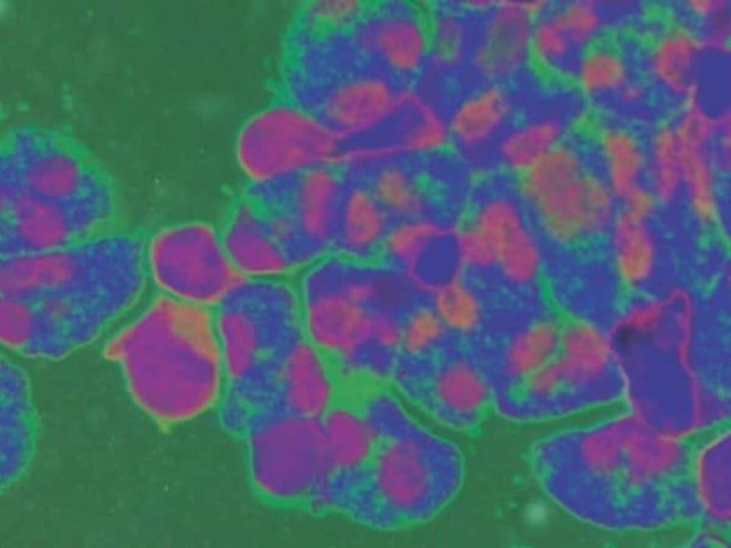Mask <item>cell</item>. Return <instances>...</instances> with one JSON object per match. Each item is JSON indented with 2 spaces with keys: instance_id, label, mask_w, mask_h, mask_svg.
<instances>
[{
  "instance_id": "1",
  "label": "cell",
  "mask_w": 731,
  "mask_h": 548,
  "mask_svg": "<svg viewBox=\"0 0 731 548\" xmlns=\"http://www.w3.org/2000/svg\"><path fill=\"white\" fill-rule=\"evenodd\" d=\"M146 241L106 230L60 248L3 256L1 297L21 305L43 340L77 350L141 299L149 280Z\"/></svg>"
},
{
  "instance_id": "2",
  "label": "cell",
  "mask_w": 731,
  "mask_h": 548,
  "mask_svg": "<svg viewBox=\"0 0 731 548\" xmlns=\"http://www.w3.org/2000/svg\"><path fill=\"white\" fill-rule=\"evenodd\" d=\"M359 402L373 428L375 443L339 514L383 532L433 519L463 486L460 450L418 422L386 385L367 387Z\"/></svg>"
},
{
  "instance_id": "3",
  "label": "cell",
  "mask_w": 731,
  "mask_h": 548,
  "mask_svg": "<svg viewBox=\"0 0 731 548\" xmlns=\"http://www.w3.org/2000/svg\"><path fill=\"white\" fill-rule=\"evenodd\" d=\"M134 400L167 425L217 407L226 376L211 310L156 293L106 340Z\"/></svg>"
},
{
  "instance_id": "4",
  "label": "cell",
  "mask_w": 731,
  "mask_h": 548,
  "mask_svg": "<svg viewBox=\"0 0 731 548\" xmlns=\"http://www.w3.org/2000/svg\"><path fill=\"white\" fill-rule=\"evenodd\" d=\"M1 214L59 238L106 230L116 210L112 188L93 157L62 131L23 125L1 143Z\"/></svg>"
},
{
  "instance_id": "5",
  "label": "cell",
  "mask_w": 731,
  "mask_h": 548,
  "mask_svg": "<svg viewBox=\"0 0 731 548\" xmlns=\"http://www.w3.org/2000/svg\"><path fill=\"white\" fill-rule=\"evenodd\" d=\"M211 310L228 380L283 355L303 338L289 277H241Z\"/></svg>"
},
{
  "instance_id": "6",
  "label": "cell",
  "mask_w": 731,
  "mask_h": 548,
  "mask_svg": "<svg viewBox=\"0 0 731 548\" xmlns=\"http://www.w3.org/2000/svg\"><path fill=\"white\" fill-rule=\"evenodd\" d=\"M247 428L248 469L258 491L314 514L331 474L322 417L273 411Z\"/></svg>"
},
{
  "instance_id": "7",
  "label": "cell",
  "mask_w": 731,
  "mask_h": 548,
  "mask_svg": "<svg viewBox=\"0 0 731 548\" xmlns=\"http://www.w3.org/2000/svg\"><path fill=\"white\" fill-rule=\"evenodd\" d=\"M343 145L316 112L285 99L244 121L236 138L235 155L247 180L256 181L336 166Z\"/></svg>"
},
{
  "instance_id": "8",
  "label": "cell",
  "mask_w": 731,
  "mask_h": 548,
  "mask_svg": "<svg viewBox=\"0 0 731 548\" xmlns=\"http://www.w3.org/2000/svg\"><path fill=\"white\" fill-rule=\"evenodd\" d=\"M146 263L156 293L208 309L243 277L226 253L218 226L200 220L155 230L146 238Z\"/></svg>"
},
{
  "instance_id": "9",
  "label": "cell",
  "mask_w": 731,
  "mask_h": 548,
  "mask_svg": "<svg viewBox=\"0 0 731 548\" xmlns=\"http://www.w3.org/2000/svg\"><path fill=\"white\" fill-rule=\"evenodd\" d=\"M517 196L543 240L560 247L605 238L619 213L618 197L590 168L525 187Z\"/></svg>"
},
{
  "instance_id": "10",
  "label": "cell",
  "mask_w": 731,
  "mask_h": 548,
  "mask_svg": "<svg viewBox=\"0 0 731 548\" xmlns=\"http://www.w3.org/2000/svg\"><path fill=\"white\" fill-rule=\"evenodd\" d=\"M297 288L303 337L339 370L375 345V311L351 295L340 273L329 265H314L298 275Z\"/></svg>"
},
{
  "instance_id": "11",
  "label": "cell",
  "mask_w": 731,
  "mask_h": 548,
  "mask_svg": "<svg viewBox=\"0 0 731 548\" xmlns=\"http://www.w3.org/2000/svg\"><path fill=\"white\" fill-rule=\"evenodd\" d=\"M393 386L435 421L463 433L477 432L493 407L490 378L463 358L436 353L406 367Z\"/></svg>"
},
{
  "instance_id": "12",
  "label": "cell",
  "mask_w": 731,
  "mask_h": 548,
  "mask_svg": "<svg viewBox=\"0 0 731 548\" xmlns=\"http://www.w3.org/2000/svg\"><path fill=\"white\" fill-rule=\"evenodd\" d=\"M343 186L341 171L333 165H323L259 181L252 196L266 215L291 220L321 258L331 253Z\"/></svg>"
},
{
  "instance_id": "13",
  "label": "cell",
  "mask_w": 731,
  "mask_h": 548,
  "mask_svg": "<svg viewBox=\"0 0 731 548\" xmlns=\"http://www.w3.org/2000/svg\"><path fill=\"white\" fill-rule=\"evenodd\" d=\"M484 235L495 256V268L508 284L528 288L544 265L543 238L515 191L480 195L465 216Z\"/></svg>"
},
{
  "instance_id": "14",
  "label": "cell",
  "mask_w": 731,
  "mask_h": 548,
  "mask_svg": "<svg viewBox=\"0 0 731 548\" xmlns=\"http://www.w3.org/2000/svg\"><path fill=\"white\" fill-rule=\"evenodd\" d=\"M350 33L355 50L390 76L410 78L428 65V14L418 5L395 1L368 7Z\"/></svg>"
},
{
  "instance_id": "15",
  "label": "cell",
  "mask_w": 731,
  "mask_h": 548,
  "mask_svg": "<svg viewBox=\"0 0 731 548\" xmlns=\"http://www.w3.org/2000/svg\"><path fill=\"white\" fill-rule=\"evenodd\" d=\"M404 89L380 69L347 73L328 85L313 111L344 143L358 140L390 123Z\"/></svg>"
},
{
  "instance_id": "16",
  "label": "cell",
  "mask_w": 731,
  "mask_h": 548,
  "mask_svg": "<svg viewBox=\"0 0 731 548\" xmlns=\"http://www.w3.org/2000/svg\"><path fill=\"white\" fill-rule=\"evenodd\" d=\"M545 0L496 1L475 25L468 62L483 82H501L515 76L530 61V44L536 18L551 6Z\"/></svg>"
},
{
  "instance_id": "17",
  "label": "cell",
  "mask_w": 731,
  "mask_h": 548,
  "mask_svg": "<svg viewBox=\"0 0 731 548\" xmlns=\"http://www.w3.org/2000/svg\"><path fill=\"white\" fill-rule=\"evenodd\" d=\"M354 390L343 388L322 417L331 464V475L319 499L325 510L331 509L347 494L374 446L373 428Z\"/></svg>"
},
{
  "instance_id": "18",
  "label": "cell",
  "mask_w": 731,
  "mask_h": 548,
  "mask_svg": "<svg viewBox=\"0 0 731 548\" xmlns=\"http://www.w3.org/2000/svg\"><path fill=\"white\" fill-rule=\"evenodd\" d=\"M217 226L226 253L240 275L294 274L268 218L241 193L227 205Z\"/></svg>"
},
{
  "instance_id": "19",
  "label": "cell",
  "mask_w": 731,
  "mask_h": 548,
  "mask_svg": "<svg viewBox=\"0 0 731 548\" xmlns=\"http://www.w3.org/2000/svg\"><path fill=\"white\" fill-rule=\"evenodd\" d=\"M276 386L281 410L317 418L343 389L332 360L304 337L278 358Z\"/></svg>"
},
{
  "instance_id": "20",
  "label": "cell",
  "mask_w": 731,
  "mask_h": 548,
  "mask_svg": "<svg viewBox=\"0 0 731 548\" xmlns=\"http://www.w3.org/2000/svg\"><path fill=\"white\" fill-rule=\"evenodd\" d=\"M514 111L513 96L504 83L483 82L461 96L448 113L451 145L470 159L492 154Z\"/></svg>"
},
{
  "instance_id": "21",
  "label": "cell",
  "mask_w": 731,
  "mask_h": 548,
  "mask_svg": "<svg viewBox=\"0 0 731 548\" xmlns=\"http://www.w3.org/2000/svg\"><path fill=\"white\" fill-rule=\"evenodd\" d=\"M707 52L696 30L683 23L660 29L646 46L645 72L662 92L680 101L701 96L704 54Z\"/></svg>"
},
{
  "instance_id": "22",
  "label": "cell",
  "mask_w": 731,
  "mask_h": 548,
  "mask_svg": "<svg viewBox=\"0 0 731 548\" xmlns=\"http://www.w3.org/2000/svg\"><path fill=\"white\" fill-rule=\"evenodd\" d=\"M343 175L344 186L331 253L360 262L379 260L390 219L362 179Z\"/></svg>"
},
{
  "instance_id": "23",
  "label": "cell",
  "mask_w": 731,
  "mask_h": 548,
  "mask_svg": "<svg viewBox=\"0 0 731 548\" xmlns=\"http://www.w3.org/2000/svg\"><path fill=\"white\" fill-rule=\"evenodd\" d=\"M385 133L403 156H433L451 146L448 114L427 94L408 88Z\"/></svg>"
},
{
  "instance_id": "24",
  "label": "cell",
  "mask_w": 731,
  "mask_h": 548,
  "mask_svg": "<svg viewBox=\"0 0 731 548\" xmlns=\"http://www.w3.org/2000/svg\"><path fill=\"white\" fill-rule=\"evenodd\" d=\"M511 123L492 155L498 166L515 178L568 138L570 118L557 108H545Z\"/></svg>"
},
{
  "instance_id": "25",
  "label": "cell",
  "mask_w": 731,
  "mask_h": 548,
  "mask_svg": "<svg viewBox=\"0 0 731 548\" xmlns=\"http://www.w3.org/2000/svg\"><path fill=\"white\" fill-rule=\"evenodd\" d=\"M411 158H396L356 175L368 186L390 224L437 215L430 188Z\"/></svg>"
},
{
  "instance_id": "26",
  "label": "cell",
  "mask_w": 731,
  "mask_h": 548,
  "mask_svg": "<svg viewBox=\"0 0 731 548\" xmlns=\"http://www.w3.org/2000/svg\"><path fill=\"white\" fill-rule=\"evenodd\" d=\"M594 145L597 171L618 198L644 183L646 144L632 128L607 123L597 131Z\"/></svg>"
},
{
  "instance_id": "27",
  "label": "cell",
  "mask_w": 731,
  "mask_h": 548,
  "mask_svg": "<svg viewBox=\"0 0 731 548\" xmlns=\"http://www.w3.org/2000/svg\"><path fill=\"white\" fill-rule=\"evenodd\" d=\"M559 335L558 326L548 318L535 320L516 332L507 342L502 378L491 385L493 401L552 360L558 351Z\"/></svg>"
},
{
  "instance_id": "28",
  "label": "cell",
  "mask_w": 731,
  "mask_h": 548,
  "mask_svg": "<svg viewBox=\"0 0 731 548\" xmlns=\"http://www.w3.org/2000/svg\"><path fill=\"white\" fill-rule=\"evenodd\" d=\"M682 146L681 198L698 225L707 230L721 228L725 221L722 183L725 178L715 166L710 150Z\"/></svg>"
},
{
  "instance_id": "29",
  "label": "cell",
  "mask_w": 731,
  "mask_h": 548,
  "mask_svg": "<svg viewBox=\"0 0 731 548\" xmlns=\"http://www.w3.org/2000/svg\"><path fill=\"white\" fill-rule=\"evenodd\" d=\"M570 77L583 97L599 100L614 97L632 78V71L619 46L600 40L579 53Z\"/></svg>"
},
{
  "instance_id": "30",
  "label": "cell",
  "mask_w": 731,
  "mask_h": 548,
  "mask_svg": "<svg viewBox=\"0 0 731 548\" xmlns=\"http://www.w3.org/2000/svg\"><path fill=\"white\" fill-rule=\"evenodd\" d=\"M605 238L624 280L637 283L650 275L660 250V242L651 220L619 212Z\"/></svg>"
},
{
  "instance_id": "31",
  "label": "cell",
  "mask_w": 731,
  "mask_h": 548,
  "mask_svg": "<svg viewBox=\"0 0 731 548\" xmlns=\"http://www.w3.org/2000/svg\"><path fill=\"white\" fill-rule=\"evenodd\" d=\"M430 55L433 73H451L468 62L475 24L458 4L440 5L428 14Z\"/></svg>"
},
{
  "instance_id": "32",
  "label": "cell",
  "mask_w": 731,
  "mask_h": 548,
  "mask_svg": "<svg viewBox=\"0 0 731 548\" xmlns=\"http://www.w3.org/2000/svg\"><path fill=\"white\" fill-rule=\"evenodd\" d=\"M646 144L644 183L660 205L681 198L684 153L672 122H664L652 131Z\"/></svg>"
},
{
  "instance_id": "33",
  "label": "cell",
  "mask_w": 731,
  "mask_h": 548,
  "mask_svg": "<svg viewBox=\"0 0 731 548\" xmlns=\"http://www.w3.org/2000/svg\"><path fill=\"white\" fill-rule=\"evenodd\" d=\"M580 51L572 43L553 5L534 21L530 44V61L550 76H570Z\"/></svg>"
},
{
  "instance_id": "34",
  "label": "cell",
  "mask_w": 731,
  "mask_h": 548,
  "mask_svg": "<svg viewBox=\"0 0 731 548\" xmlns=\"http://www.w3.org/2000/svg\"><path fill=\"white\" fill-rule=\"evenodd\" d=\"M427 298L447 330L468 333L480 322V298L465 273L445 282Z\"/></svg>"
},
{
  "instance_id": "35",
  "label": "cell",
  "mask_w": 731,
  "mask_h": 548,
  "mask_svg": "<svg viewBox=\"0 0 731 548\" xmlns=\"http://www.w3.org/2000/svg\"><path fill=\"white\" fill-rule=\"evenodd\" d=\"M553 8L579 51L600 40L611 18L605 1L570 0Z\"/></svg>"
},
{
  "instance_id": "36",
  "label": "cell",
  "mask_w": 731,
  "mask_h": 548,
  "mask_svg": "<svg viewBox=\"0 0 731 548\" xmlns=\"http://www.w3.org/2000/svg\"><path fill=\"white\" fill-rule=\"evenodd\" d=\"M446 328L424 298L406 314L403 322L401 355L429 357L436 353Z\"/></svg>"
},
{
  "instance_id": "37",
  "label": "cell",
  "mask_w": 731,
  "mask_h": 548,
  "mask_svg": "<svg viewBox=\"0 0 731 548\" xmlns=\"http://www.w3.org/2000/svg\"><path fill=\"white\" fill-rule=\"evenodd\" d=\"M368 6L356 0H316L304 6L301 24L308 31L331 33L351 31Z\"/></svg>"
},
{
  "instance_id": "38",
  "label": "cell",
  "mask_w": 731,
  "mask_h": 548,
  "mask_svg": "<svg viewBox=\"0 0 731 548\" xmlns=\"http://www.w3.org/2000/svg\"><path fill=\"white\" fill-rule=\"evenodd\" d=\"M673 126L684 146L711 150L715 133V114L701 96L681 101Z\"/></svg>"
},
{
  "instance_id": "39",
  "label": "cell",
  "mask_w": 731,
  "mask_h": 548,
  "mask_svg": "<svg viewBox=\"0 0 731 548\" xmlns=\"http://www.w3.org/2000/svg\"><path fill=\"white\" fill-rule=\"evenodd\" d=\"M457 256L464 273L495 268V256L488 242L466 217L453 223Z\"/></svg>"
},
{
  "instance_id": "40",
  "label": "cell",
  "mask_w": 731,
  "mask_h": 548,
  "mask_svg": "<svg viewBox=\"0 0 731 548\" xmlns=\"http://www.w3.org/2000/svg\"><path fill=\"white\" fill-rule=\"evenodd\" d=\"M697 31L708 52L721 56L730 54L731 1L715 0L712 6L697 21Z\"/></svg>"
},
{
  "instance_id": "41",
  "label": "cell",
  "mask_w": 731,
  "mask_h": 548,
  "mask_svg": "<svg viewBox=\"0 0 731 548\" xmlns=\"http://www.w3.org/2000/svg\"><path fill=\"white\" fill-rule=\"evenodd\" d=\"M715 133L711 146L713 161L726 178L731 171V112L730 106H723L715 113Z\"/></svg>"
},
{
  "instance_id": "42",
  "label": "cell",
  "mask_w": 731,
  "mask_h": 548,
  "mask_svg": "<svg viewBox=\"0 0 731 548\" xmlns=\"http://www.w3.org/2000/svg\"><path fill=\"white\" fill-rule=\"evenodd\" d=\"M619 212L629 216L651 220L660 205L657 198L642 183L618 198Z\"/></svg>"
},
{
  "instance_id": "43",
  "label": "cell",
  "mask_w": 731,
  "mask_h": 548,
  "mask_svg": "<svg viewBox=\"0 0 731 548\" xmlns=\"http://www.w3.org/2000/svg\"><path fill=\"white\" fill-rule=\"evenodd\" d=\"M649 98V91L641 80L632 78L615 95L617 105L625 111L639 108Z\"/></svg>"
}]
</instances>
